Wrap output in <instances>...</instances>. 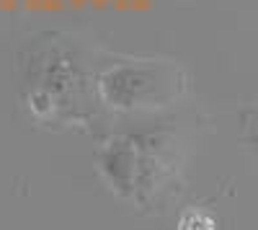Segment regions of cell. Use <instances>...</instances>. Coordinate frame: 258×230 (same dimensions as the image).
I'll return each mask as SVG.
<instances>
[{"instance_id":"obj_1","label":"cell","mask_w":258,"mask_h":230,"mask_svg":"<svg viewBox=\"0 0 258 230\" xmlns=\"http://www.w3.org/2000/svg\"><path fill=\"white\" fill-rule=\"evenodd\" d=\"M21 96L39 124L88 127L101 106L93 73L70 39L41 36L21 54Z\"/></svg>"},{"instance_id":"obj_2","label":"cell","mask_w":258,"mask_h":230,"mask_svg":"<svg viewBox=\"0 0 258 230\" xmlns=\"http://www.w3.org/2000/svg\"><path fill=\"white\" fill-rule=\"evenodd\" d=\"M188 75L165 60H126L98 73L101 106L116 114H153L183 98Z\"/></svg>"},{"instance_id":"obj_3","label":"cell","mask_w":258,"mask_h":230,"mask_svg":"<svg viewBox=\"0 0 258 230\" xmlns=\"http://www.w3.org/2000/svg\"><path fill=\"white\" fill-rule=\"evenodd\" d=\"M135 148V194L132 204L145 212H163L168 197L178 192L183 153L178 137L163 127L129 132Z\"/></svg>"},{"instance_id":"obj_4","label":"cell","mask_w":258,"mask_h":230,"mask_svg":"<svg viewBox=\"0 0 258 230\" xmlns=\"http://www.w3.org/2000/svg\"><path fill=\"white\" fill-rule=\"evenodd\" d=\"M176 230H217V217H212L207 210H199V207H188L181 212Z\"/></svg>"},{"instance_id":"obj_5","label":"cell","mask_w":258,"mask_h":230,"mask_svg":"<svg viewBox=\"0 0 258 230\" xmlns=\"http://www.w3.org/2000/svg\"><path fill=\"white\" fill-rule=\"evenodd\" d=\"M255 117H258V114H255ZM255 127H258V124H255Z\"/></svg>"}]
</instances>
